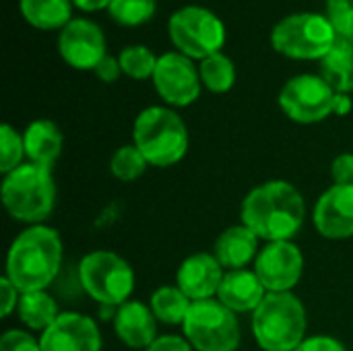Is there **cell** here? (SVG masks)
Wrapping results in <instances>:
<instances>
[{
  "label": "cell",
  "mask_w": 353,
  "mask_h": 351,
  "mask_svg": "<svg viewBox=\"0 0 353 351\" xmlns=\"http://www.w3.org/2000/svg\"><path fill=\"white\" fill-rule=\"evenodd\" d=\"M242 223L261 240H292L306 217V205L300 190L285 180H271L252 188L242 203Z\"/></svg>",
  "instance_id": "6da1fadb"
},
{
  "label": "cell",
  "mask_w": 353,
  "mask_h": 351,
  "mask_svg": "<svg viewBox=\"0 0 353 351\" xmlns=\"http://www.w3.org/2000/svg\"><path fill=\"white\" fill-rule=\"evenodd\" d=\"M62 267V240L54 228L31 225L14 238L6 257V275L21 292H43Z\"/></svg>",
  "instance_id": "7a4b0ae2"
},
{
  "label": "cell",
  "mask_w": 353,
  "mask_h": 351,
  "mask_svg": "<svg viewBox=\"0 0 353 351\" xmlns=\"http://www.w3.org/2000/svg\"><path fill=\"white\" fill-rule=\"evenodd\" d=\"M132 145H137L149 166L170 168L188 151V128L172 108L149 106L134 120Z\"/></svg>",
  "instance_id": "3957f363"
},
{
  "label": "cell",
  "mask_w": 353,
  "mask_h": 351,
  "mask_svg": "<svg viewBox=\"0 0 353 351\" xmlns=\"http://www.w3.org/2000/svg\"><path fill=\"white\" fill-rule=\"evenodd\" d=\"M252 333L265 351H294L306 333V308L292 292L267 294L252 312Z\"/></svg>",
  "instance_id": "277c9868"
},
{
  "label": "cell",
  "mask_w": 353,
  "mask_h": 351,
  "mask_svg": "<svg viewBox=\"0 0 353 351\" xmlns=\"http://www.w3.org/2000/svg\"><path fill=\"white\" fill-rule=\"evenodd\" d=\"M2 203L10 217L31 225H39L52 211L56 203V186L50 170L23 163L2 182Z\"/></svg>",
  "instance_id": "5b68a950"
},
{
  "label": "cell",
  "mask_w": 353,
  "mask_h": 351,
  "mask_svg": "<svg viewBox=\"0 0 353 351\" xmlns=\"http://www.w3.org/2000/svg\"><path fill=\"white\" fill-rule=\"evenodd\" d=\"M337 31L327 14L294 12L271 29V46L292 60H323L337 41Z\"/></svg>",
  "instance_id": "8992f818"
},
{
  "label": "cell",
  "mask_w": 353,
  "mask_h": 351,
  "mask_svg": "<svg viewBox=\"0 0 353 351\" xmlns=\"http://www.w3.org/2000/svg\"><path fill=\"white\" fill-rule=\"evenodd\" d=\"M168 35L176 52L201 62L223 50L228 33L223 21L211 8L186 4L172 12L168 21Z\"/></svg>",
  "instance_id": "52a82bcc"
},
{
  "label": "cell",
  "mask_w": 353,
  "mask_h": 351,
  "mask_svg": "<svg viewBox=\"0 0 353 351\" xmlns=\"http://www.w3.org/2000/svg\"><path fill=\"white\" fill-rule=\"evenodd\" d=\"M79 281L99 306L108 308H116L128 302L134 290L132 267L110 250H95L85 254L79 265Z\"/></svg>",
  "instance_id": "ba28073f"
},
{
  "label": "cell",
  "mask_w": 353,
  "mask_h": 351,
  "mask_svg": "<svg viewBox=\"0 0 353 351\" xmlns=\"http://www.w3.org/2000/svg\"><path fill=\"white\" fill-rule=\"evenodd\" d=\"M184 335L188 343L199 351H236L240 348V323L236 312L219 300L192 302L186 321Z\"/></svg>",
  "instance_id": "9c48e42d"
},
{
  "label": "cell",
  "mask_w": 353,
  "mask_h": 351,
  "mask_svg": "<svg viewBox=\"0 0 353 351\" xmlns=\"http://www.w3.org/2000/svg\"><path fill=\"white\" fill-rule=\"evenodd\" d=\"M335 95L337 91L321 74L306 72L292 77L283 85L279 93V108L298 124H314L333 114Z\"/></svg>",
  "instance_id": "30bf717a"
},
{
  "label": "cell",
  "mask_w": 353,
  "mask_h": 351,
  "mask_svg": "<svg viewBox=\"0 0 353 351\" xmlns=\"http://www.w3.org/2000/svg\"><path fill=\"white\" fill-rule=\"evenodd\" d=\"M151 81L159 97L174 108H186L194 103L203 89L199 66L194 64V60L176 50L159 56Z\"/></svg>",
  "instance_id": "8fae6325"
},
{
  "label": "cell",
  "mask_w": 353,
  "mask_h": 351,
  "mask_svg": "<svg viewBox=\"0 0 353 351\" xmlns=\"http://www.w3.org/2000/svg\"><path fill=\"white\" fill-rule=\"evenodd\" d=\"M254 273L269 294L292 292L304 273L302 250L292 242H269L256 257Z\"/></svg>",
  "instance_id": "7c38bea8"
},
{
  "label": "cell",
  "mask_w": 353,
  "mask_h": 351,
  "mask_svg": "<svg viewBox=\"0 0 353 351\" xmlns=\"http://www.w3.org/2000/svg\"><path fill=\"white\" fill-rule=\"evenodd\" d=\"M60 58L77 70H95L108 56L101 27L89 19H72L58 33Z\"/></svg>",
  "instance_id": "4fadbf2b"
},
{
  "label": "cell",
  "mask_w": 353,
  "mask_h": 351,
  "mask_svg": "<svg viewBox=\"0 0 353 351\" xmlns=\"http://www.w3.org/2000/svg\"><path fill=\"white\" fill-rule=\"evenodd\" d=\"M41 351H101V333L91 317L81 312H60L41 333Z\"/></svg>",
  "instance_id": "5bb4252c"
},
{
  "label": "cell",
  "mask_w": 353,
  "mask_h": 351,
  "mask_svg": "<svg viewBox=\"0 0 353 351\" xmlns=\"http://www.w3.org/2000/svg\"><path fill=\"white\" fill-rule=\"evenodd\" d=\"M314 225L323 238L345 240L353 236V184H335L314 207Z\"/></svg>",
  "instance_id": "9a60e30c"
},
{
  "label": "cell",
  "mask_w": 353,
  "mask_h": 351,
  "mask_svg": "<svg viewBox=\"0 0 353 351\" xmlns=\"http://www.w3.org/2000/svg\"><path fill=\"white\" fill-rule=\"evenodd\" d=\"M223 267L215 259V254L209 252H196L182 261L176 273V285L192 300H211L217 296L219 285L223 281Z\"/></svg>",
  "instance_id": "2e32d148"
},
{
  "label": "cell",
  "mask_w": 353,
  "mask_h": 351,
  "mask_svg": "<svg viewBox=\"0 0 353 351\" xmlns=\"http://www.w3.org/2000/svg\"><path fill=\"white\" fill-rule=\"evenodd\" d=\"M114 329L120 341L134 350L149 348L157 339V319L151 306L139 300H128L118 306L114 314Z\"/></svg>",
  "instance_id": "e0dca14e"
},
{
  "label": "cell",
  "mask_w": 353,
  "mask_h": 351,
  "mask_svg": "<svg viewBox=\"0 0 353 351\" xmlns=\"http://www.w3.org/2000/svg\"><path fill=\"white\" fill-rule=\"evenodd\" d=\"M265 285L254 271H225L217 292V300L234 312H254L265 300Z\"/></svg>",
  "instance_id": "ac0fdd59"
},
{
  "label": "cell",
  "mask_w": 353,
  "mask_h": 351,
  "mask_svg": "<svg viewBox=\"0 0 353 351\" xmlns=\"http://www.w3.org/2000/svg\"><path fill=\"white\" fill-rule=\"evenodd\" d=\"M23 143H25V157L29 163L41 166L46 170H52L56 159L62 153V132L52 120H33L25 132H23Z\"/></svg>",
  "instance_id": "d6986e66"
},
{
  "label": "cell",
  "mask_w": 353,
  "mask_h": 351,
  "mask_svg": "<svg viewBox=\"0 0 353 351\" xmlns=\"http://www.w3.org/2000/svg\"><path fill=\"white\" fill-rule=\"evenodd\" d=\"M259 236L246 228L244 223L228 228L217 240H215V259L221 263L228 271L244 269L259 250Z\"/></svg>",
  "instance_id": "ffe728a7"
},
{
  "label": "cell",
  "mask_w": 353,
  "mask_h": 351,
  "mask_svg": "<svg viewBox=\"0 0 353 351\" xmlns=\"http://www.w3.org/2000/svg\"><path fill=\"white\" fill-rule=\"evenodd\" d=\"M23 19L39 31H60L72 21V0H19Z\"/></svg>",
  "instance_id": "44dd1931"
},
{
  "label": "cell",
  "mask_w": 353,
  "mask_h": 351,
  "mask_svg": "<svg viewBox=\"0 0 353 351\" xmlns=\"http://www.w3.org/2000/svg\"><path fill=\"white\" fill-rule=\"evenodd\" d=\"M321 77L337 91H353V41L345 37H337L335 46L321 60Z\"/></svg>",
  "instance_id": "7402d4cb"
},
{
  "label": "cell",
  "mask_w": 353,
  "mask_h": 351,
  "mask_svg": "<svg viewBox=\"0 0 353 351\" xmlns=\"http://www.w3.org/2000/svg\"><path fill=\"white\" fill-rule=\"evenodd\" d=\"M19 319L31 329V331H46L58 317V304L54 298L43 290V292H27L21 294L19 306H17Z\"/></svg>",
  "instance_id": "603a6c76"
},
{
  "label": "cell",
  "mask_w": 353,
  "mask_h": 351,
  "mask_svg": "<svg viewBox=\"0 0 353 351\" xmlns=\"http://www.w3.org/2000/svg\"><path fill=\"white\" fill-rule=\"evenodd\" d=\"M149 306L163 325H184L192 300L178 285H161L153 292Z\"/></svg>",
  "instance_id": "cb8c5ba5"
},
{
  "label": "cell",
  "mask_w": 353,
  "mask_h": 351,
  "mask_svg": "<svg viewBox=\"0 0 353 351\" xmlns=\"http://www.w3.org/2000/svg\"><path fill=\"white\" fill-rule=\"evenodd\" d=\"M199 74L203 87L211 93H228L236 83V64L228 54L217 52L199 62Z\"/></svg>",
  "instance_id": "d4e9b609"
},
{
  "label": "cell",
  "mask_w": 353,
  "mask_h": 351,
  "mask_svg": "<svg viewBox=\"0 0 353 351\" xmlns=\"http://www.w3.org/2000/svg\"><path fill=\"white\" fill-rule=\"evenodd\" d=\"M118 60H120L122 74L134 81H145V79H153L159 56H155L153 50H149L147 46L134 43V46L122 48L118 54Z\"/></svg>",
  "instance_id": "484cf974"
},
{
  "label": "cell",
  "mask_w": 353,
  "mask_h": 351,
  "mask_svg": "<svg viewBox=\"0 0 353 351\" xmlns=\"http://www.w3.org/2000/svg\"><path fill=\"white\" fill-rule=\"evenodd\" d=\"M157 0H112L108 14L122 27H141L155 17Z\"/></svg>",
  "instance_id": "4316f807"
},
{
  "label": "cell",
  "mask_w": 353,
  "mask_h": 351,
  "mask_svg": "<svg viewBox=\"0 0 353 351\" xmlns=\"http://www.w3.org/2000/svg\"><path fill=\"white\" fill-rule=\"evenodd\" d=\"M147 166H149V161L137 149V145H122L120 149H116V153L110 159L112 176L122 182H132V180L141 178L145 174Z\"/></svg>",
  "instance_id": "83f0119b"
},
{
  "label": "cell",
  "mask_w": 353,
  "mask_h": 351,
  "mask_svg": "<svg viewBox=\"0 0 353 351\" xmlns=\"http://www.w3.org/2000/svg\"><path fill=\"white\" fill-rule=\"evenodd\" d=\"M25 157V143L23 134H19L10 124L0 126V170L2 174H10L19 166H23Z\"/></svg>",
  "instance_id": "f1b7e54d"
},
{
  "label": "cell",
  "mask_w": 353,
  "mask_h": 351,
  "mask_svg": "<svg viewBox=\"0 0 353 351\" xmlns=\"http://www.w3.org/2000/svg\"><path fill=\"white\" fill-rule=\"evenodd\" d=\"M325 14L333 23L339 37L353 41V0H327Z\"/></svg>",
  "instance_id": "f546056e"
},
{
  "label": "cell",
  "mask_w": 353,
  "mask_h": 351,
  "mask_svg": "<svg viewBox=\"0 0 353 351\" xmlns=\"http://www.w3.org/2000/svg\"><path fill=\"white\" fill-rule=\"evenodd\" d=\"M0 351H41V345L31 333L10 329L0 339Z\"/></svg>",
  "instance_id": "4dcf8cb0"
},
{
  "label": "cell",
  "mask_w": 353,
  "mask_h": 351,
  "mask_svg": "<svg viewBox=\"0 0 353 351\" xmlns=\"http://www.w3.org/2000/svg\"><path fill=\"white\" fill-rule=\"evenodd\" d=\"M335 184H353V153H341L331 163Z\"/></svg>",
  "instance_id": "1f68e13d"
},
{
  "label": "cell",
  "mask_w": 353,
  "mask_h": 351,
  "mask_svg": "<svg viewBox=\"0 0 353 351\" xmlns=\"http://www.w3.org/2000/svg\"><path fill=\"white\" fill-rule=\"evenodd\" d=\"M294 351H347L345 345L333 337L327 335H316V337H308L300 343V348Z\"/></svg>",
  "instance_id": "d6a6232c"
},
{
  "label": "cell",
  "mask_w": 353,
  "mask_h": 351,
  "mask_svg": "<svg viewBox=\"0 0 353 351\" xmlns=\"http://www.w3.org/2000/svg\"><path fill=\"white\" fill-rule=\"evenodd\" d=\"M93 72H95V77H97L99 81H103V83H114V81H118L120 74H122L120 60L108 54V56L97 64V68H95Z\"/></svg>",
  "instance_id": "836d02e7"
},
{
  "label": "cell",
  "mask_w": 353,
  "mask_h": 351,
  "mask_svg": "<svg viewBox=\"0 0 353 351\" xmlns=\"http://www.w3.org/2000/svg\"><path fill=\"white\" fill-rule=\"evenodd\" d=\"M0 292H2V319L10 317V312L19 306V290L12 285V281L8 277L0 279Z\"/></svg>",
  "instance_id": "e575fe53"
},
{
  "label": "cell",
  "mask_w": 353,
  "mask_h": 351,
  "mask_svg": "<svg viewBox=\"0 0 353 351\" xmlns=\"http://www.w3.org/2000/svg\"><path fill=\"white\" fill-rule=\"evenodd\" d=\"M145 351H192L188 339H182L178 335H163L157 337Z\"/></svg>",
  "instance_id": "d590c367"
},
{
  "label": "cell",
  "mask_w": 353,
  "mask_h": 351,
  "mask_svg": "<svg viewBox=\"0 0 353 351\" xmlns=\"http://www.w3.org/2000/svg\"><path fill=\"white\" fill-rule=\"evenodd\" d=\"M112 0H72L74 8L85 10V12H97V10H108Z\"/></svg>",
  "instance_id": "8d00e7d4"
},
{
  "label": "cell",
  "mask_w": 353,
  "mask_h": 351,
  "mask_svg": "<svg viewBox=\"0 0 353 351\" xmlns=\"http://www.w3.org/2000/svg\"><path fill=\"white\" fill-rule=\"evenodd\" d=\"M352 97H350L347 93H337V95H335V110H333V114L345 116V114L352 112Z\"/></svg>",
  "instance_id": "74e56055"
}]
</instances>
